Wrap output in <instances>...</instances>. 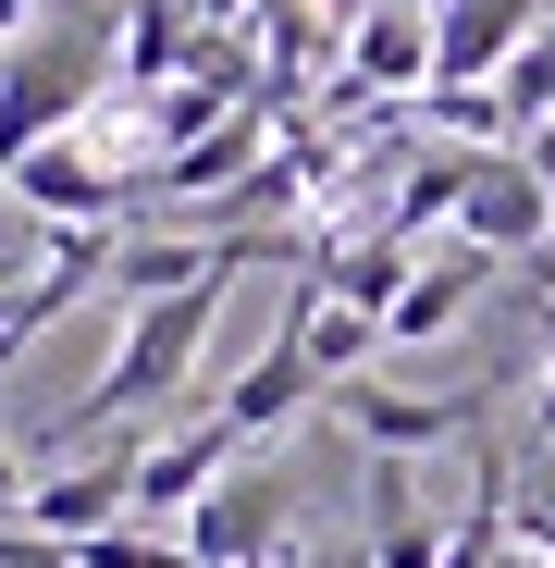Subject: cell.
Listing matches in <instances>:
<instances>
[{
    "mask_svg": "<svg viewBox=\"0 0 555 568\" xmlns=\"http://www.w3.org/2000/svg\"><path fill=\"white\" fill-rule=\"evenodd\" d=\"M210 322H223V284H185V297H148V310H124V346L100 358V384H86V396L62 408V433H50L38 457H50V469H62L74 445L100 457V433H112V420H148V408L185 384V371H198Z\"/></svg>",
    "mask_w": 555,
    "mask_h": 568,
    "instance_id": "1",
    "label": "cell"
},
{
    "mask_svg": "<svg viewBox=\"0 0 555 568\" xmlns=\"http://www.w3.org/2000/svg\"><path fill=\"white\" fill-rule=\"evenodd\" d=\"M112 26L86 13V0H62V26H25V50H0V185H13L25 149L74 136L86 112H100V87H112Z\"/></svg>",
    "mask_w": 555,
    "mask_h": 568,
    "instance_id": "2",
    "label": "cell"
},
{
    "mask_svg": "<svg viewBox=\"0 0 555 568\" xmlns=\"http://www.w3.org/2000/svg\"><path fill=\"white\" fill-rule=\"evenodd\" d=\"M494 396H506V371H482V384H456V396H408V384H383V371H358V384H333L321 408L370 445V457H432V445H470L482 420H494Z\"/></svg>",
    "mask_w": 555,
    "mask_h": 568,
    "instance_id": "3",
    "label": "cell"
},
{
    "mask_svg": "<svg viewBox=\"0 0 555 568\" xmlns=\"http://www.w3.org/2000/svg\"><path fill=\"white\" fill-rule=\"evenodd\" d=\"M173 544H185V568H297L285 556V483L271 469H235V483H210L173 519Z\"/></svg>",
    "mask_w": 555,
    "mask_h": 568,
    "instance_id": "4",
    "label": "cell"
},
{
    "mask_svg": "<svg viewBox=\"0 0 555 568\" xmlns=\"http://www.w3.org/2000/svg\"><path fill=\"white\" fill-rule=\"evenodd\" d=\"M136 433L124 445H100V457H62V469H38L25 483V531L38 544H86V531H124L136 519Z\"/></svg>",
    "mask_w": 555,
    "mask_h": 568,
    "instance_id": "5",
    "label": "cell"
},
{
    "mask_svg": "<svg viewBox=\"0 0 555 568\" xmlns=\"http://www.w3.org/2000/svg\"><path fill=\"white\" fill-rule=\"evenodd\" d=\"M0 199H13L25 223H62V235H100V223H124V199L136 185L86 149V136H50V149H25L13 161V185H0Z\"/></svg>",
    "mask_w": 555,
    "mask_h": 568,
    "instance_id": "6",
    "label": "cell"
},
{
    "mask_svg": "<svg viewBox=\"0 0 555 568\" xmlns=\"http://www.w3.org/2000/svg\"><path fill=\"white\" fill-rule=\"evenodd\" d=\"M555 235V199H543V173L518 149H482L470 173V211H456V247H482V260H531Z\"/></svg>",
    "mask_w": 555,
    "mask_h": 568,
    "instance_id": "7",
    "label": "cell"
},
{
    "mask_svg": "<svg viewBox=\"0 0 555 568\" xmlns=\"http://www.w3.org/2000/svg\"><path fill=\"white\" fill-rule=\"evenodd\" d=\"M358 100H432V13L370 0V13L346 26V112Z\"/></svg>",
    "mask_w": 555,
    "mask_h": 568,
    "instance_id": "8",
    "label": "cell"
},
{
    "mask_svg": "<svg viewBox=\"0 0 555 568\" xmlns=\"http://www.w3.org/2000/svg\"><path fill=\"white\" fill-rule=\"evenodd\" d=\"M309 408H321V371H309V346H297V322H285V334H271V346L235 371V384H223V408H210V420H223L235 445H271V433L309 420Z\"/></svg>",
    "mask_w": 555,
    "mask_h": 568,
    "instance_id": "9",
    "label": "cell"
},
{
    "mask_svg": "<svg viewBox=\"0 0 555 568\" xmlns=\"http://www.w3.org/2000/svg\"><path fill=\"white\" fill-rule=\"evenodd\" d=\"M531 26H543V0H444L432 13V87H494Z\"/></svg>",
    "mask_w": 555,
    "mask_h": 568,
    "instance_id": "10",
    "label": "cell"
},
{
    "mask_svg": "<svg viewBox=\"0 0 555 568\" xmlns=\"http://www.w3.org/2000/svg\"><path fill=\"white\" fill-rule=\"evenodd\" d=\"M494 272L506 260H482V247H444V260H420L408 272V297L383 310V346H432V334H456L482 297H494Z\"/></svg>",
    "mask_w": 555,
    "mask_h": 568,
    "instance_id": "11",
    "label": "cell"
},
{
    "mask_svg": "<svg viewBox=\"0 0 555 568\" xmlns=\"http://www.w3.org/2000/svg\"><path fill=\"white\" fill-rule=\"evenodd\" d=\"M235 457H247V445H235L223 420H185L173 445H148V457H136V519H185L210 483H235Z\"/></svg>",
    "mask_w": 555,
    "mask_h": 568,
    "instance_id": "12",
    "label": "cell"
},
{
    "mask_svg": "<svg viewBox=\"0 0 555 568\" xmlns=\"http://www.w3.org/2000/svg\"><path fill=\"white\" fill-rule=\"evenodd\" d=\"M408 272H420V247H408V235H358V247H321V260H309L321 297H333V310H370V322L408 297Z\"/></svg>",
    "mask_w": 555,
    "mask_h": 568,
    "instance_id": "13",
    "label": "cell"
},
{
    "mask_svg": "<svg viewBox=\"0 0 555 568\" xmlns=\"http://www.w3.org/2000/svg\"><path fill=\"white\" fill-rule=\"evenodd\" d=\"M198 38H210V26H185L173 0H124V50H112V74L136 87V100H161L173 62H198Z\"/></svg>",
    "mask_w": 555,
    "mask_h": 568,
    "instance_id": "14",
    "label": "cell"
},
{
    "mask_svg": "<svg viewBox=\"0 0 555 568\" xmlns=\"http://www.w3.org/2000/svg\"><path fill=\"white\" fill-rule=\"evenodd\" d=\"M531 445L555 457V346H543V384H531Z\"/></svg>",
    "mask_w": 555,
    "mask_h": 568,
    "instance_id": "15",
    "label": "cell"
},
{
    "mask_svg": "<svg viewBox=\"0 0 555 568\" xmlns=\"http://www.w3.org/2000/svg\"><path fill=\"white\" fill-rule=\"evenodd\" d=\"M25 483H38V469H25L13 445H0V519H25Z\"/></svg>",
    "mask_w": 555,
    "mask_h": 568,
    "instance_id": "16",
    "label": "cell"
},
{
    "mask_svg": "<svg viewBox=\"0 0 555 568\" xmlns=\"http://www.w3.org/2000/svg\"><path fill=\"white\" fill-rule=\"evenodd\" d=\"M198 13H210V26H235V13H247V0H198Z\"/></svg>",
    "mask_w": 555,
    "mask_h": 568,
    "instance_id": "17",
    "label": "cell"
},
{
    "mask_svg": "<svg viewBox=\"0 0 555 568\" xmlns=\"http://www.w3.org/2000/svg\"><path fill=\"white\" fill-rule=\"evenodd\" d=\"M506 568H555V556H531V544H518V556H506Z\"/></svg>",
    "mask_w": 555,
    "mask_h": 568,
    "instance_id": "18",
    "label": "cell"
}]
</instances>
